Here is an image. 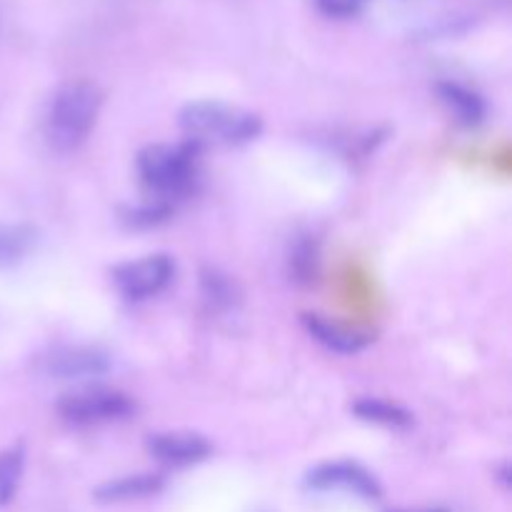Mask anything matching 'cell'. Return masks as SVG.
Wrapping results in <instances>:
<instances>
[{"label": "cell", "mask_w": 512, "mask_h": 512, "mask_svg": "<svg viewBox=\"0 0 512 512\" xmlns=\"http://www.w3.org/2000/svg\"><path fill=\"white\" fill-rule=\"evenodd\" d=\"M103 95L88 80H73L55 90L45 110L43 133L55 153H73L88 140L100 115Z\"/></svg>", "instance_id": "obj_1"}, {"label": "cell", "mask_w": 512, "mask_h": 512, "mask_svg": "<svg viewBox=\"0 0 512 512\" xmlns=\"http://www.w3.org/2000/svg\"><path fill=\"white\" fill-rule=\"evenodd\" d=\"M180 128L193 143L245 145L263 130L260 115L218 100H198L180 110Z\"/></svg>", "instance_id": "obj_2"}, {"label": "cell", "mask_w": 512, "mask_h": 512, "mask_svg": "<svg viewBox=\"0 0 512 512\" xmlns=\"http://www.w3.org/2000/svg\"><path fill=\"white\" fill-rule=\"evenodd\" d=\"M138 178L148 193L158 198H180L188 193L198 175L193 145H148L135 160Z\"/></svg>", "instance_id": "obj_3"}, {"label": "cell", "mask_w": 512, "mask_h": 512, "mask_svg": "<svg viewBox=\"0 0 512 512\" xmlns=\"http://www.w3.org/2000/svg\"><path fill=\"white\" fill-rule=\"evenodd\" d=\"M133 408L135 405L128 395L108 388L78 390V393L65 395L58 403L60 418L70 425H80V428L118 423V420L128 418Z\"/></svg>", "instance_id": "obj_4"}, {"label": "cell", "mask_w": 512, "mask_h": 512, "mask_svg": "<svg viewBox=\"0 0 512 512\" xmlns=\"http://www.w3.org/2000/svg\"><path fill=\"white\" fill-rule=\"evenodd\" d=\"M175 278V263L170 255L155 253L140 260L118 265L113 270V283L118 293L130 303H143L163 293Z\"/></svg>", "instance_id": "obj_5"}, {"label": "cell", "mask_w": 512, "mask_h": 512, "mask_svg": "<svg viewBox=\"0 0 512 512\" xmlns=\"http://www.w3.org/2000/svg\"><path fill=\"white\" fill-rule=\"evenodd\" d=\"M308 485L315 490H345L360 498L378 500L380 485L368 470L355 463H325L308 473Z\"/></svg>", "instance_id": "obj_6"}, {"label": "cell", "mask_w": 512, "mask_h": 512, "mask_svg": "<svg viewBox=\"0 0 512 512\" xmlns=\"http://www.w3.org/2000/svg\"><path fill=\"white\" fill-rule=\"evenodd\" d=\"M148 450L153 458L160 463L175 465V468H185V465H195L208 460L210 443L198 433H185V430H175V433H158L150 435Z\"/></svg>", "instance_id": "obj_7"}, {"label": "cell", "mask_w": 512, "mask_h": 512, "mask_svg": "<svg viewBox=\"0 0 512 512\" xmlns=\"http://www.w3.org/2000/svg\"><path fill=\"white\" fill-rule=\"evenodd\" d=\"M48 370L60 380H83L108 370V358L93 348H65L48 358Z\"/></svg>", "instance_id": "obj_8"}, {"label": "cell", "mask_w": 512, "mask_h": 512, "mask_svg": "<svg viewBox=\"0 0 512 512\" xmlns=\"http://www.w3.org/2000/svg\"><path fill=\"white\" fill-rule=\"evenodd\" d=\"M303 325L320 345L340 355H355L370 343V338L358 330H350L335 320L323 318V315H303Z\"/></svg>", "instance_id": "obj_9"}, {"label": "cell", "mask_w": 512, "mask_h": 512, "mask_svg": "<svg viewBox=\"0 0 512 512\" xmlns=\"http://www.w3.org/2000/svg\"><path fill=\"white\" fill-rule=\"evenodd\" d=\"M438 98L445 105L450 115H453L455 123H460L463 128H475L485 120V100L480 98L475 90H470L468 85L453 83V80H445L438 85Z\"/></svg>", "instance_id": "obj_10"}, {"label": "cell", "mask_w": 512, "mask_h": 512, "mask_svg": "<svg viewBox=\"0 0 512 512\" xmlns=\"http://www.w3.org/2000/svg\"><path fill=\"white\" fill-rule=\"evenodd\" d=\"M163 488V480L158 475H128V478L110 480L95 490V500L100 503H125V500L150 498Z\"/></svg>", "instance_id": "obj_11"}, {"label": "cell", "mask_w": 512, "mask_h": 512, "mask_svg": "<svg viewBox=\"0 0 512 512\" xmlns=\"http://www.w3.org/2000/svg\"><path fill=\"white\" fill-rule=\"evenodd\" d=\"M353 410L358 413L360 420H365V423L385 425V428H408V425L413 423V415H410L408 410L380 398L358 400V403L353 405Z\"/></svg>", "instance_id": "obj_12"}, {"label": "cell", "mask_w": 512, "mask_h": 512, "mask_svg": "<svg viewBox=\"0 0 512 512\" xmlns=\"http://www.w3.org/2000/svg\"><path fill=\"white\" fill-rule=\"evenodd\" d=\"M23 475V450L10 448L0 453V505L10 503Z\"/></svg>", "instance_id": "obj_13"}, {"label": "cell", "mask_w": 512, "mask_h": 512, "mask_svg": "<svg viewBox=\"0 0 512 512\" xmlns=\"http://www.w3.org/2000/svg\"><path fill=\"white\" fill-rule=\"evenodd\" d=\"M203 295L205 300H210L213 305H233V285L228 283V280L223 278V275H218L213 270V273H205L203 275Z\"/></svg>", "instance_id": "obj_14"}, {"label": "cell", "mask_w": 512, "mask_h": 512, "mask_svg": "<svg viewBox=\"0 0 512 512\" xmlns=\"http://www.w3.org/2000/svg\"><path fill=\"white\" fill-rule=\"evenodd\" d=\"M313 3L315 8H318L323 15H328V18L345 20L358 15L368 0H313Z\"/></svg>", "instance_id": "obj_15"}, {"label": "cell", "mask_w": 512, "mask_h": 512, "mask_svg": "<svg viewBox=\"0 0 512 512\" xmlns=\"http://www.w3.org/2000/svg\"><path fill=\"white\" fill-rule=\"evenodd\" d=\"M425 512H443V510H425Z\"/></svg>", "instance_id": "obj_16"}]
</instances>
